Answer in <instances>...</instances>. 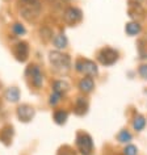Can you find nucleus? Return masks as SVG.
I'll use <instances>...</instances> for the list:
<instances>
[{
  "instance_id": "nucleus-9",
  "label": "nucleus",
  "mask_w": 147,
  "mask_h": 155,
  "mask_svg": "<svg viewBox=\"0 0 147 155\" xmlns=\"http://www.w3.org/2000/svg\"><path fill=\"white\" fill-rule=\"evenodd\" d=\"M13 54L16 57L17 61L20 62H25L28 59V55H29V48L25 42H18V44L15 45L13 48Z\"/></svg>"
},
{
  "instance_id": "nucleus-1",
  "label": "nucleus",
  "mask_w": 147,
  "mask_h": 155,
  "mask_svg": "<svg viewBox=\"0 0 147 155\" xmlns=\"http://www.w3.org/2000/svg\"><path fill=\"white\" fill-rule=\"evenodd\" d=\"M18 9L26 21H34L40 16L42 5L40 0H18Z\"/></svg>"
},
{
  "instance_id": "nucleus-10",
  "label": "nucleus",
  "mask_w": 147,
  "mask_h": 155,
  "mask_svg": "<svg viewBox=\"0 0 147 155\" xmlns=\"http://www.w3.org/2000/svg\"><path fill=\"white\" fill-rule=\"evenodd\" d=\"M88 110V101L84 97H78L75 101V113L78 116L86 114Z\"/></svg>"
},
{
  "instance_id": "nucleus-7",
  "label": "nucleus",
  "mask_w": 147,
  "mask_h": 155,
  "mask_svg": "<svg viewBox=\"0 0 147 155\" xmlns=\"http://www.w3.org/2000/svg\"><path fill=\"white\" fill-rule=\"evenodd\" d=\"M26 75L30 78V80H32V84L34 87H41L42 83H44V76H42V72H41V68L38 67L37 64H30L28 66V68H26Z\"/></svg>"
},
{
  "instance_id": "nucleus-5",
  "label": "nucleus",
  "mask_w": 147,
  "mask_h": 155,
  "mask_svg": "<svg viewBox=\"0 0 147 155\" xmlns=\"http://www.w3.org/2000/svg\"><path fill=\"white\" fill-rule=\"evenodd\" d=\"M97 59H99V62L103 66H112V64H114L116 62H117V59H118V53L114 49L104 48L99 53Z\"/></svg>"
},
{
  "instance_id": "nucleus-20",
  "label": "nucleus",
  "mask_w": 147,
  "mask_h": 155,
  "mask_svg": "<svg viewBox=\"0 0 147 155\" xmlns=\"http://www.w3.org/2000/svg\"><path fill=\"white\" fill-rule=\"evenodd\" d=\"M12 30H13V33L16 34V36H24L25 32H26L25 28H24V25L18 24V22H16V24H13Z\"/></svg>"
},
{
  "instance_id": "nucleus-21",
  "label": "nucleus",
  "mask_w": 147,
  "mask_h": 155,
  "mask_svg": "<svg viewBox=\"0 0 147 155\" xmlns=\"http://www.w3.org/2000/svg\"><path fill=\"white\" fill-rule=\"evenodd\" d=\"M60 97H62V95L59 94H55V92H53L51 95H50V99H49V104L51 107H55L58 103L60 101Z\"/></svg>"
},
{
  "instance_id": "nucleus-8",
  "label": "nucleus",
  "mask_w": 147,
  "mask_h": 155,
  "mask_svg": "<svg viewBox=\"0 0 147 155\" xmlns=\"http://www.w3.org/2000/svg\"><path fill=\"white\" fill-rule=\"evenodd\" d=\"M34 113H36L34 109L30 105H28V104H22V105H20L17 108V117L22 122L32 121L33 117H34Z\"/></svg>"
},
{
  "instance_id": "nucleus-2",
  "label": "nucleus",
  "mask_w": 147,
  "mask_h": 155,
  "mask_svg": "<svg viewBox=\"0 0 147 155\" xmlns=\"http://www.w3.org/2000/svg\"><path fill=\"white\" fill-rule=\"evenodd\" d=\"M49 61H50V64H51V68L55 72H59V74L67 72L70 68V64H71L70 57L67 54H63L60 51H50Z\"/></svg>"
},
{
  "instance_id": "nucleus-14",
  "label": "nucleus",
  "mask_w": 147,
  "mask_h": 155,
  "mask_svg": "<svg viewBox=\"0 0 147 155\" xmlns=\"http://www.w3.org/2000/svg\"><path fill=\"white\" fill-rule=\"evenodd\" d=\"M53 44H54V46H55L57 49H59V50L66 49V48H67V45H68L67 37L64 36V33L57 34V36L53 38Z\"/></svg>"
},
{
  "instance_id": "nucleus-16",
  "label": "nucleus",
  "mask_w": 147,
  "mask_h": 155,
  "mask_svg": "<svg viewBox=\"0 0 147 155\" xmlns=\"http://www.w3.org/2000/svg\"><path fill=\"white\" fill-rule=\"evenodd\" d=\"M12 134H13V129L11 126L8 127H4L2 131H0V141L4 142L5 145H8L11 138H12Z\"/></svg>"
},
{
  "instance_id": "nucleus-6",
  "label": "nucleus",
  "mask_w": 147,
  "mask_h": 155,
  "mask_svg": "<svg viewBox=\"0 0 147 155\" xmlns=\"http://www.w3.org/2000/svg\"><path fill=\"white\" fill-rule=\"evenodd\" d=\"M82 18H83L82 11H80L79 8H76V7H68L63 13L64 22H67V24H70V25L78 24L79 21H82Z\"/></svg>"
},
{
  "instance_id": "nucleus-18",
  "label": "nucleus",
  "mask_w": 147,
  "mask_h": 155,
  "mask_svg": "<svg viewBox=\"0 0 147 155\" xmlns=\"http://www.w3.org/2000/svg\"><path fill=\"white\" fill-rule=\"evenodd\" d=\"M67 118H68V113L66 110H57L55 113H54V121H55L58 125L66 124Z\"/></svg>"
},
{
  "instance_id": "nucleus-12",
  "label": "nucleus",
  "mask_w": 147,
  "mask_h": 155,
  "mask_svg": "<svg viewBox=\"0 0 147 155\" xmlns=\"http://www.w3.org/2000/svg\"><path fill=\"white\" fill-rule=\"evenodd\" d=\"M68 90H70V86L64 80H55V82L53 83V92H55V94L64 95Z\"/></svg>"
},
{
  "instance_id": "nucleus-17",
  "label": "nucleus",
  "mask_w": 147,
  "mask_h": 155,
  "mask_svg": "<svg viewBox=\"0 0 147 155\" xmlns=\"http://www.w3.org/2000/svg\"><path fill=\"white\" fill-rule=\"evenodd\" d=\"M145 126H146V120H145V117H143V116H141V114L135 116V118H134V121H133V127H134V130L142 131L143 129H145Z\"/></svg>"
},
{
  "instance_id": "nucleus-22",
  "label": "nucleus",
  "mask_w": 147,
  "mask_h": 155,
  "mask_svg": "<svg viewBox=\"0 0 147 155\" xmlns=\"http://www.w3.org/2000/svg\"><path fill=\"white\" fill-rule=\"evenodd\" d=\"M123 154L125 155H137L138 154V149L133 145H129L125 147V150H123Z\"/></svg>"
},
{
  "instance_id": "nucleus-3",
  "label": "nucleus",
  "mask_w": 147,
  "mask_h": 155,
  "mask_svg": "<svg viewBox=\"0 0 147 155\" xmlns=\"http://www.w3.org/2000/svg\"><path fill=\"white\" fill-rule=\"evenodd\" d=\"M76 147L83 155H91L93 150V142L90 134L80 131L76 135Z\"/></svg>"
},
{
  "instance_id": "nucleus-11",
  "label": "nucleus",
  "mask_w": 147,
  "mask_h": 155,
  "mask_svg": "<svg viewBox=\"0 0 147 155\" xmlns=\"http://www.w3.org/2000/svg\"><path fill=\"white\" fill-rule=\"evenodd\" d=\"M79 88H80V91L86 92V94L91 92V91L95 88V82H93V79H92L91 76L83 78V79L79 82Z\"/></svg>"
},
{
  "instance_id": "nucleus-13",
  "label": "nucleus",
  "mask_w": 147,
  "mask_h": 155,
  "mask_svg": "<svg viewBox=\"0 0 147 155\" xmlns=\"http://www.w3.org/2000/svg\"><path fill=\"white\" fill-rule=\"evenodd\" d=\"M141 30H142V28H141V25H139L137 21H130V22H127L126 26H125L126 34L127 36H131V37L139 34L141 33Z\"/></svg>"
},
{
  "instance_id": "nucleus-4",
  "label": "nucleus",
  "mask_w": 147,
  "mask_h": 155,
  "mask_svg": "<svg viewBox=\"0 0 147 155\" xmlns=\"http://www.w3.org/2000/svg\"><path fill=\"white\" fill-rule=\"evenodd\" d=\"M75 68H76V71L83 72L88 76H96L99 72L96 63L90 59H79L75 64Z\"/></svg>"
},
{
  "instance_id": "nucleus-24",
  "label": "nucleus",
  "mask_w": 147,
  "mask_h": 155,
  "mask_svg": "<svg viewBox=\"0 0 147 155\" xmlns=\"http://www.w3.org/2000/svg\"><path fill=\"white\" fill-rule=\"evenodd\" d=\"M59 155H71V153H68V151H63V150H62L60 153H59Z\"/></svg>"
},
{
  "instance_id": "nucleus-15",
  "label": "nucleus",
  "mask_w": 147,
  "mask_h": 155,
  "mask_svg": "<svg viewBox=\"0 0 147 155\" xmlns=\"http://www.w3.org/2000/svg\"><path fill=\"white\" fill-rule=\"evenodd\" d=\"M5 99L11 103H17L18 99H20V91H18L17 87H11L5 91Z\"/></svg>"
},
{
  "instance_id": "nucleus-19",
  "label": "nucleus",
  "mask_w": 147,
  "mask_h": 155,
  "mask_svg": "<svg viewBox=\"0 0 147 155\" xmlns=\"http://www.w3.org/2000/svg\"><path fill=\"white\" fill-rule=\"evenodd\" d=\"M117 138H118V141L121 142V143H129L133 137H131V134H130L127 130H121Z\"/></svg>"
},
{
  "instance_id": "nucleus-23",
  "label": "nucleus",
  "mask_w": 147,
  "mask_h": 155,
  "mask_svg": "<svg viewBox=\"0 0 147 155\" xmlns=\"http://www.w3.org/2000/svg\"><path fill=\"white\" fill-rule=\"evenodd\" d=\"M138 71H139V75H141L143 79H147V64H142Z\"/></svg>"
}]
</instances>
